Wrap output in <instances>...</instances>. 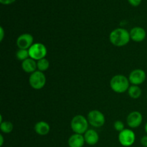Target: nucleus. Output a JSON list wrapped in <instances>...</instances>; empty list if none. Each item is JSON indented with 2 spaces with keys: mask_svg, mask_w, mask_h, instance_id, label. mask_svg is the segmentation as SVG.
<instances>
[{
  "mask_svg": "<svg viewBox=\"0 0 147 147\" xmlns=\"http://www.w3.org/2000/svg\"><path fill=\"white\" fill-rule=\"evenodd\" d=\"M109 40L113 45L123 47L126 45L130 41V32L123 28H116L111 32Z\"/></svg>",
  "mask_w": 147,
  "mask_h": 147,
  "instance_id": "f257e3e1",
  "label": "nucleus"
},
{
  "mask_svg": "<svg viewBox=\"0 0 147 147\" xmlns=\"http://www.w3.org/2000/svg\"><path fill=\"white\" fill-rule=\"evenodd\" d=\"M129 80L123 75H116L113 76L110 82L112 90L118 93H125L129 88Z\"/></svg>",
  "mask_w": 147,
  "mask_h": 147,
  "instance_id": "f03ea898",
  "label": "nucleus"
},
{
  "mask_svg": "<svg viewBox=\"0 0 147 147\" xmlns=\"http://www.w3.org/2000/svg\"><path fill=\"white\" fill-rule=\"evenodd\" d=\"M70 126L75 134H83L88 130V121L82 115H77L73 118Z\"/></svg>",
  "mask_w": 147,
  "mask_h": 147,
  "instance_id": "7ed1b4c3",
  "label": "nucleus"
},
{
  "mask_svg": "<svg viewBox=\"0 0 147 147\" xmlns=\"http://www.w3.org/2000/svg\"><path fill=\"white\" fill-rule=\"evenodd\" d=\"M29 83L32 88L35 90H40L45 86L46 77L43 72L37 70L30 75Z\"/></svg>",
  "mask_w": 147,
  "mask_h": 147,
  "instance_id": "20e7f679",
  "label": "nucleus"
},
{
  "mask_svg": "<svg viewBox=\"0 0 147 147\" xmlns=\"http://www.w3.org/2000/svg\"><path fill=\"white\" fill-rule=\"evenodd\" d=\"M47 53V48L42 43H34L29 49L30 57L34 60H40L42 58H45Z\"/></svg>",
  "mask_w": 147,
  "mask_h": 147,
  "instance_id": "39448f33",
  "label": "nucleus"
},
{
  "mask_svg": "<svg viewBox=\"0 0 147 147\" xmlns=\"http://www.w3.org/2000/svg\"><path fill=\"white\" fill-rule=\"evenodd\" d=\"M88 121L92 126L100 128L105 123V116L100 111L98 110H93L88 114Z\"/></svg>",
  "mask_w": 147,
  "mask_h": 147,
  "instance_id": "423d86ee",
  "label": "nucleus"
},
{
  "mask_svg": "<svg viewBox=\"0 0 147 147\" xmlns=\"http://www.w3.org/2000/svg\"><path fill=\"white\" fill-rule=\"evenodd\" d=\"M136 140L134 132L131 129H125L122 131L119 132V142L123 146L129 147L132 146Z\"/></svg>",
  "mask_w": 147,
  "mask_h": 147,
  "instance_id": "0eeeda50",
  "label": "nucleus"
},
{
  "mask_svg": "<svg viewBox=\"0 0 147 147\" xmlns=\"http://www.w3.org/2000/svg\"><path fill=\"white\" fill-rule=\"evenodd\" d=\"M146 78V75L145 71L142 69H135L129 75V80L132 85L139 86L145 81Z\"/></svg>",
  "mask_w": 147,
  "mask_h": 147,
  "instance_id": "6e6552de",
  "label": "nucleus"
},
{
  "mask_svg": "<svg viewBox=\"0 0 147 147\" xmlns=\"http://www.w3.org/2000/svg\"><path fill=\"white\" fill-rule=\"evenodd\" d=\"M33 38L32 35L28 33H24L21 34L17 40V45L19 49L22 50H29L32 45H33Z\"/></svg>",
  "mask_w": 147,
  "mask_h": 147,
  "instance_id": "1a4fd4ad",
  "label": "nucleus"
},
{
  "mask_svg": "<svg viewBox=\"0 0 147 147\" xmlns=\"http://www.w3.org/2000/svg\"><path fill=\"white\" fill-rule=\"evenodd\" d=\"M143 121L142 114L139 111H133L129 113L126 119L128 126L132 129L137 128L142 124Z\"/></svg>",
  "mask_w": 147,
  "mask_h": 147,
  "instance_id": "9d476101",
  "label": "nucleus"
},
{
  "mask_svg": "<svg viewBox=\"0 0 147 147\" xmlns=\"http://www.w3.org/2000/svg\"><path fill=\"white\" fill-rule=\"evenodd\" d=\"M130 37L133 41L140 42L144 41L146 37V32L144 28L141 27H135L130 32Z\"/></svg>",
  "mask_w": 147,
  "mask_h": 147,
  "instance_id": "9b49d317",
  "label": "nucleus"
},
{
  "mask_svg": "<svg viewBox=\"0 0 147 147\" xmlns=\"http://www.w3.org/2000/svg\"><path fill=\"white\" fill-rule=\"evenodd\" d=\"M85 143L84 136L79 134H74L68 139V146L70 147H83Z\"/></svg>",
  "mask_w": 147,
  "mask_h": 147,
  "instance_id": "f8f14e48",
  "label": "nucleus"
},
{
  "mask_svg": "<svg viewBox=\"0 0 147 147\" xmlns=\"http://www.w3.org/2000/svg\"><path fill=\"white\" fill-rule=\"evenodd\" d=\"M85 142L86 144L90 146L96 145L98 142L99 136L97 132L93 129H88L84 134Z\"/></svg>",
  "mask_w": 147,
  "mask_h": 147,
  "instance_id": "ddd939ff",
  "label": "nucleus"
},
{
  "mask_svg": "<svg viewBox=\"0 0 147 147\" xmlns=\"http://www.w3.org/2000/svg\"><path fill=\"white\" fill-rule=\"evenodd\" d=\"M22 68L24 72L27 73H32L36 71L37 68V62L31 57H29L27 60H24L22 63Z\"/></svg>",
  "mask_w": 147,
  "mask_h": 147,
  "instance_id": "4468645a",
  "label": "nucleus"
},
{
  "mask_svg": "<svg viewBox=\"0 0 147 147\" xmlns=\"http://www.w3.org/2000/svg\"><path fill=\"white\" fill-rule=\"evenodd\" d=\"M50 125L45 121H39L34 126V131L40 136L47 135L50 132Z\"/></svg>",
  "mask_w": 147,
  "mask_h": 147,
  "instance_id": "2eb2a0df",
  "label": "nucleus"
},
{
  "mask_svg": "<svg viewBox=\"0 0 147 147\" xmlns=\"http://www.w3.org/2000/svg\"><path fill=\"white\" fill-rule=\"evenodd\" d=\"M128 93L131 98L134 99H137L142 96V89L138 86H131L128 90Z\"/></svg>",
  "mask_w": 147,
  "mask_h": 147,
  "instance_id": "dca6fc26",
  "label": "nucleus"
},
{
  "mask_svg": "<svg viewBox=\"0 0 147 147\" xmlns=\"http://www.w3.org/2000/svg\"><path fill=\"white\" fill-rule=\"evenodd\" d=\"M37 66L39 71L44 72L46 71L49 68V67H50V63H49L48 60H47L46 58H42L40 60H37Z\"/></svg>",
  "mask_w": 147,
  "mask_h": 147,
  "instance_id": "f3484780",
  "label": "nucleus"
},
{
  "mask_svg": "<svg viewBox=\"0 0 147 147\" xmlns=\"http://www.w3.org/2000/svg\"><path fill=\"white\" fill-rule=\"evenodd\" d=\"M0 129L4 134H9L13 130V124L10 121H3L0 123Z\"/></svg>",
  "mask_w": 147,
  "mask_h": 147,
  "instance_id": "a211bd4d",
  "label": "nucleus"
},
{
  "mask_svg": "<svg viewBox=\"0 0 147 147\" xmlns=\"http://www.w3.org/2000/svg\"><path fill=\"white\" fill-rule=\"evenodd\" d=\"M16 57L19 60L24 61L30 57L29 54V50H22V49H19L18 51L16 53Z\"/></svg>",
  "mask_w": 147,
  "mask_h": 147,
  "instance_id": "6ab92c4d",
  "label": "nucleus"
},
{
  "mask_svg": "<svg viewBox=\"0 0 147 147\" xmlns=\"http://www.w3.org/2000/svg\"><path fill=\"white\" fill-rule=\"evenodd\" d=\"M114 129H116V131H118L121 132L123 130H124V124H123V123L122 121H116V122L114 123Z\"/></svg>",
  "mask_w": 147,
  "mask_h": 147,
  "instance_id": "aec40b11",
  "label": "nucleus"
},
{
  "mask_svg": "<svg viewBox=\"0 0 147 147\" xmlns=\"http://www.w3.org/2000/svg\"><path fill=\"white\" fill-rule=\"evenodd\" d=\"M128 1H129V4L134 7H137L142 2V0H128Z\"/></svg>",
  "mask_w": 147,
  "mask_h": 147,
  "instance_id": "412c9836",
  "label": "nucleus"
},
{
  "mask_svg": "<svg viewBox=\"0 0 147 147\" xmlns=\"http://www.w3.org/2000/svg\"><path fill=\"white\" fill-rule=\"evenodd\" d=\"M16 0H0V3L4 5H9L12 3H14Z\"/></svg>",
  "mask_w": 147,
  "mask_h": 147,
  "instance_id": "4be33fe9",
  "label": "nucleus"
},
{
  "mask_svg": "<svg viewBox=\"0 0 147 147\" xmlns=\"http://www.w3.org/2000/svg\"><path fill=\"white\" fill-rule=\"evenodd\" d=\"M141 144L144 147H147V135L144 136L141 139Z\"/></svg>",
  "mask_w": 147,
  "mask_h": 147,
  "instance_id": "5701e85b",
  "label": "nucleus"
},
{
  "mask_svg": "<svg viewBox=\"0 0 147 147\" xmlns=\"http://www.w3.org/2000/svg\"><path fill=\"white\" fill-rule=\"evenodd\" d=\"M4 37V31L2 27H0V41H2Z\"/></svg>",
  "mask_w": 147,
  "mask_h": 147,
  "instance_id": "b1692460",
  "label": "nucleus"
},
{
  "mask_svg": "<svg viewBox=\"0 0 147 147\" xmlns=\"http://www.w3.org/2000/svg\"><path fill=\"white\" fill-rule=\"evenodd\" d=\"M3 144H4V137L2 135L0 134V146H2Z\"/></svg>",
  "mask_w": 147,
  "mask_h": 147,
  "instance_id": "393cba45",
  "label": "nucleus"
},
{
  "mask_svg": "<svg viewBox=\"0 0 147 147\" xmlns=\"http://www.w3.org/2000/svg\"><path fill=\"white\" fill-rule=\"evenodd\" d=\"M144 129H145V131H146V134H147V122L146 123V124H145Z\"/></svg>",
  "mask_w": 147,
  "mask_h": 147,
  "instance_id": "a878e982",
  "label": "nucleus"
},
{
  "mask_svg": "<svg viewBox=\"0 0 147 147\" xmlns=\"http://www.w3.org/2000/svg\"><path fill=\"white\" fill-rule=\"evenodd\" d=\"M146 97H147V96H146Z\"/></svg>",
  "mask_w": 147,
  "mask_h": 147,
  "instance_id": "bb28decb",
  "label": "nucleus"
}]
</instances>
